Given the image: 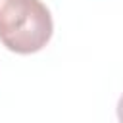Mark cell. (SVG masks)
I'll return each mask as SVG.
<instances>
[{"mask_svg": "<svg viewBox=\"0 0 123 123\" xmlns=\"http://www.w3.org/2000/svg\"><path fill=\"white\" fill-rule=\"evenodd\" d=\"M50 10L40 0H0V42L15 54H35L52 38Z\"/></svg>", "mask_w": 123, "mask_h": 123, "instance_id": "obj_1", "label": "cell"}, {"mask_svg": "<svg viewBox=\"0 0 123 123\" xmlns=\"http://www.w3.org/2000/svg\"><path fill=\"white\" fill-rule=\"evenodd\" d=\"M117 119L123 121V94H121V98H119V102H117Z\"/></svg>", "mask_w": 123, "mask_h": 123, "instance_id": "obj_2", "label": "cell"}]
</instances>
